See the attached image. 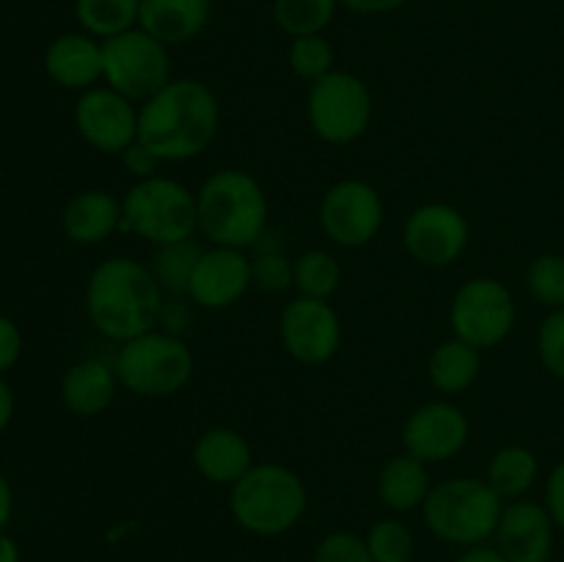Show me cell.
<instances>
[{
    "instance_id": "43",
    "label": "cell",
    "mask_w": 564,
    "mask_h": 562,
    "mask_svg": "<svg viewBox=\"0 0 564 562\" xmlns=\"http://www.w3.org/2000/svg\"><path fill=\"white\" fill-rule=\"evenodd\" d=\"M11 510H14V494H11L9 479L0 474V532H3L6 523H9Z\"/></svg>"
},
{
    "instance_id": "41",
    "label": "cell",
    "mask_w": 564,
    "mask_h": 562,
    "mask_svg": "<svg viewBox=\"0 0 564 562\" xmlns=\"http://www.w3.org/2000/svg\"><path fill=\"white\" fill-rule=\"evenodd\" d=\"M455 562H510L496 545H468Z\"/></svg>"
},
{
    "instance_id": "13",
    "label": "cell",
    "mask_w": 564,
    "mask_h": 562,
    "mask_svg": "<svg viewBox=\"0 0 564 562\" xmlns=\"http://www.w3.org/2000/svg\"><path fill=\"white\" fill-rule=\"evenodd\" d=\"M284 350L306 367L328 364L341 347V320L330 301L295 295L279 317Z\"/></svg>"
},
{
    "instance_id": "4",
    "label": "cell",
    "mask_w": 564,
    "mask_h": 562,
    "mask_svg": "<svg viewBox=\"0 0 564 562\" xmlns=\"http://www.w3.org/2000/svg\"><path fill=\"white\" fill-rule=\"evenodd\" d=\"M308 490L301 474L284 463H253L229 488V512L240 529L257 538L292 532L306 516Z\"/></svg>"
},
{
    "instance_id": "11",
    "label": "cell",
    "mask_w": 564,
    "mask_h": 562,
    "mask_svg": "<svg viewBox=\"0 0 564 562\" xmlns=\"http://www.w3.org/2000/svg\"><path fill=\"white\" fill-rule=\"evenodd\" d=\"M317 218L330 242L341 248H364L383 229L386 204L372 182L347 176L323 193Z\"/></svg>"
},
{
    "instance_id": "7",
    "label": "cell",
    "mask_w": 564,
    "mask_h": 562,
    "mask_svg": "<svg viewBox=\"0 0 564 562\" xmlns=\"http://www.w3.org/2000/svg\"><path fill=\"white\" fill-rule=\"evenodd\" d=\"M119 383L135 397H171L185 389L196 372V356L182 336L152 328L121 342L116 353Z\"/></svg>"
},
{
    "instance_id": "19",
    "label": "cell",
    "mask_w": 564,
    "mask_h": 562,
    "mask_svg": "<svg viewBox=\"0 0 564 562\" xmlns=\"http://www.w3.org/2000/svg\"><path fill=\"white\" fill-rule=\"evenodd\" d=\"M193 466L207 483L231 488L253 468V450L240 430L215 424L193 444Z\"/></svg>"
},
{
    "instance_id": "14",
    "label": "cell",
    "mask_w": 564,
    "mask_h": 562,
    "mask_svg": "<svg viewBox=\"0 0 564 562\" xmlns=\"http://www.w3.org/2000/svg\"><path fill=\"white\" fill-rule=\"evenodd\" d=\"M471 439L466 411L452 400H433L419 406L402 424V452L422 463H446L460 455Z\"/></svg>"
},
{
    "instance_id": "18",
    "label": "cell",
    "mask_w": 564,
    "mask_h": 562,
    "mask_svg": "<svg viewBox=\"0 0 564 562\" xmlns=\"http://www.w3.org/2000/svg\"><path fill=\"white\" fill-rule=\"evenodd\" d=\"M44 72L66 91H88L102 80V42L86 31L61 33L44 50Z\"/></svg>"
},
{
    "instance_id": "31",
    "label": "cell",
    "mask_w": 564,
    "mask_h": 562,
    "mask_svg": "<svg viewBox=\"0 0 564 562\" xmlns=\"http://www.w3.org/2000/svg\"><path fill=\"white\" fill-rule=\"evenodd\" d=\"M253 248H257V257H251V270L257 290L275 295V292L295 287V262H290V257H286L279 242H270L268 231Z\"/></svg>"
},
{
    "instance_id": "38",
    "label": "cell",
    "mask_w": 564,
    "mask_h": 562,
    "mask_svg": "<svg viewBox=\"0 0 564 562\" xmlns=\"http://www.w3.org/2000/svg\"><path fill=\"white\" fill-rule=\"evenodd\" d=\"M545 510L551 512L554 523L564 529V457L551 468L549 479H545Z\"/></svg>"
},
{
    "instance_id": "33",
    "label": "cell",
    "mask_w": 564,
    "mask_h": 562,
    "mask_svg": "<svg viewBox=\"0 0 564 562\" xmlns=\"http://www.w3.org/2000/svg\"><path fill=\"white\" fill-rule=\"evenodd\" d=\"M527 287L549 312L564 309V253H538L527 268Z\"/></svg>"
},
{
    "instance_id": "17",
    "label": "cell",
    "mask_w": 564,
    "mask_h": 562,
    "mask_svg": "<svg viewBox=\"0 0 564 562\" xmlns=\"http://www.w3.org/2000/svg\"><path fill=\"white\" fill-rule=\"evenodd\" d=\"M554 518L545 505L516 499L505 505L496 527V549L510 562H549L554 554Z\"/></svg>"
},
{
    "instance_id": "25",
    "label": "cell",
    "mask_w": 564,
    "mask_h": 562,
    "mask_svg": "<svg viewBox=\"0 0 564 562\" xmlns=\"http://www.w3.org/2000/svg\"><path fill=\"white\" fill-rule=\"evenodd\" d=\"M540 477V461L529 446L523 444H507L494 452L488 463V479L490 488L501 496V499H523L529 490L534 488Z\"/></svg>"
},
{
    "instance_id": "23",
    "label": "cell",
    "mask_w": 564,
    "mask_h": 562,
    "mask_svg": "<svg viewBox=\"0 0 564 562\" xmlns=\"http://www.w3.org/2000/svg\"><path fill=\"white\" fill-rule=\"evenodd\" d=\"M430 490H433V483H430L427 463L408 452L389 457L378 474V499L391 512L422 510Z\"/></svg>"
},
{
    "instance_id": "40",
    "label": "cell",
    "mask_w": 564,
    "mask_h": 562,
    "mask_svg": "<svg viewBox=\"0 0 564 562\" xmlns=\"http://www.w3.org/2000/svg\"><path fill=\"white\" fill-rule=\"evenodd\" d=\"M339 3L356 14H389V11L402 9L408 0H339Z\"/></svg>"
},
{
    "instance_id": "34",
    "label": "cell",
    "mask_w": 564,
    "mask_h": 562,
    "mask_svg": "<svg viewBox=\"0 0 564 562\" xmlns=\"http://www.w3.org/2000/svg\"><path fill=\"white\" fill-rule=\"evenodd\" d=\"M538 356L540 364L554 378L564 380V309L545 314L538 328Z\"/></svg>"
},
{
    "instance_id": "6",
    "label": "cell",
    "mask_w": 564,
    "mask_h": 562,
    "mask_svg": "<svg viewBox=\"0 0 564 562\" xmlns=\"http://www.w3.org/2000/svg\"><path fill=\"white\" fill-rule=\"evenodd\" d=\"M121 231L152 246L191 240L198 231L196 193L174 176L138 180L121 198Z\"/></svg>"
},
{
    "instance_id": "39",
    "label": "cell",
    "mask_w": 564,
    "mask_h": 562,
    "mask_svg": "<svg viewBox=\"0 0 564 562\" xmlns=\"http://www.w3.org/2000/svg\"><path fill=\"white\" fill-rule=\"evenodd\" d=\"M187 320H191L187 303L163 301V309H160V320H158V325H163V331L182 336V334H185V328H187Z\"/></svg>"
},
{
    "instance_id": "27",
    "label": "cell",
    "mask_w": 564,
    "mask_h": 562,
    "mask_svg": "<svg viewBox=\"0 0 564 562\" xmlns=\"http://www.w3.org/2000/svg\"><path fill=\"white\" fill-rule=\"evenodd\" d=\"M204 248L196 246V240H180V242H165V246H154L152 257V275L160 284L163 295L182 298L191 290L193 270H196L198 257Z\"/></svg>"
},
{
    "instance_id": "9",
    "label": "cell",
    "mask_w": 564,
    "mask_h": 562,
    "mask_svg": "<svg viewBox=\"0 0 564 562\" xmlns=\"http://www.w3.org/2000/svg\"><path fill=\"white\" fill-rule=\"evenodd\" d=\"M102 83L124 94L132 102H147L171 80L169 44L154 39L143 28L110 36L102 42Z\"/></svg>"
},
{
    "instance_id": "16",
    "label": "cell",
    "mask_w": 564,
    "mask_h": 562,
    "mask_svg": "<svg viewBox=\"0 0 564 562\" xmlns=\"http://www.w3.org/2000/svg\"><path fill=\"white\" fill-rule=\"evenodd\" d=\"M251 287V257L242 248L209 246L198 257L187 298L196 306L218 312V309H229L240 303Z\"/></svg>"
},
{
    "instance_id": "22",
    "label": "cell",
    "mask_w": 564,
    "mask_h": 562,
    "mask_svg": "<svg viewBox=\"0 0 564 562\" xmlns=\"http://www.w3.org/2000/svg\"><path fill=\"white\" fill-rule=\"evenodd\" d=\"M213 0H141L138 28L169 47L187 44L207 28Z\"/></svg>"
},
{
    "instance_id": "44",
    "label": "cell",
    "mask_w": 564,
    "mask_h": 562,
    "mask_svg": "<svg viewBox=\"0 0 564 562\" xmlns=\"http://www.w3.org/2000/svg\"><path fill=\"white\" fill-rule=\"evenodd\" d=\"M20 560H22V554H20V545H17V540L0 532V562H20Z\"/></svg>"
},
{
    "instance_id": "5",
    "label": "cell",
    "mask_w": 564,
    "mask_h": 562,
    "mask_svg": "<svg viewBox=\"0 0 564 562\" xmlns=\"http://www.w3.org/2000/svg\"><path fill=\"white\" fill-rule=\"evenodd\" d=\"M505 499L482 477H452L433 485L422 505L424 527L452 545H482L496 534Z\"/></svg>"
},
{
    "instance_id": "35",
    "label": "cell",
    "mask_w": 564,
    "mask_h": 562,
    "mask_svg": "<svg viewBox=\"0 0 564 562\" xmlns=\"http://www.w3.org/2000/svg\"><path fill=\"white\" fill-rule=\"evenodd\" d=\"M312 562H372V554L364 534L336 529L319 540Z\"/></svg>"
},
{
    "instance_id": "26",
    "label": "cell",
    "mask_w": 564,
    "mask_h": 562,
    "mask_svg": "<svg viewBox=\"0 0 564 562\" xmlns=\"http://www.w3.org/2000/svg\"><path fill=\"white\" fill-rule=\"evenodd\" d=\"M75 17L83 31L105 42L138 28L141 0H75Z\"/></svg>"
},
{
    "instance_id": "37",
    "label": "cell",
    "mask_w": 564,
    "mask_h": 562,
    "mask_svg": "<svg viewBox=\"0 0 564 562\" xmlns=\"http://www.w3.org/2000/svg\"><path fill=\"white\" fill-rule=\"evenodd\" d=\"M119 158H121V163H124L127 174H132L135 180H149V176L158 174L160 160L154 158V154L149 152L141 141H135L132 147H127Z\"/></svg>"
},
{
    "instance_id": "21",
    "label": "cell",
    "mask_w": 564,
    "mask_h": 562,
    "mask_svg": "<svg viewBox=\"0 0 564 562\" xmlns=\"http://www.w3.org/2000/svg\"><path fill=\"white\" fill-rule=\"evenodd\" d=\"M119 386L116 367L99 358H83L72 364L61 378V400L75 417L94 419L113 406Z\"/></svg>"
},
{
    "instance_id": "3",
    "label": "cell",
    "mask_w": 564,
    "mask_h": 562,
    "mask_svg": "<svg viewBox=\"0 0 564 562\" xmlns=\"http://www.w3.org/2000/svg\"><path fill=\"white\" fill-rule=\"evenodd\" d=\"M198 231L213 246L253 248L268 231V196L251 171L220 169L196 193Z\"/></svg>"
},
{
    "instance_id": "24",
    "label": "cell",
    "mask_w": 564,
    "mask_h": 562,
    "mask_svg": "<svg viewBox=\"0 0 564 562\" xmlns=\"http://www.w3.org/2000/svg\"><path fill=\"white\" fill-rule=\"evenodd\" d=\"M479 372H482V350L457 336L435 345L427 358L430 386L446 397H457L471 389L479 380Z\"/></svg>"
},
{
    "instance_id": "36",
    "label": "cell",
    "mask_w": 564,
    "mask_h": 562,
    "mask_svg": "<svg viewBox=\"0 0 564 562\" xmlns=\"http://www.w3.org/2000/svg\"><path fill=\"white\" fill-rule=\"evenodd\" d=\"M22 356V331L11 317L0 314V375L9 372Z\"/></svg>"
},
{
    "instance_id": "8",
    "label": "cell",
    "mask_w": 564,
    "mask_h": 562,
    "mask_svg": "<svg viewBox=\"0 0 564 562\" xmlns=\"http://www.w3.org/2000/svg\"><path fill=\"white\" fill-rule=\"evenodd\" d=\"M306 119L314 136L330 147L356 143L372 121V91L352 72H328L308 86Z\"/></svg>"
},
{
    "instance_id": "15",
    "label": "cell",
    "mask_w": 564,
    "mask_h": 562,
    "mask_svg": "<svg viewBox=\"0 0 564 562\" xmlns=\"http://www.w3.org/2000/svg\"><path fill=\"white\" fill-rule=\"evenodd\" d=\"M75 127L97 152L121 154L138 141V102L110 86H94L77 97Z\"/></svg>"
},
{
    "instance_id": "29",
    "label": "cell",
    "mask_w": 564,
    "mask_h": 562,
    "mask_svg": "<svg viewBox=\"0 0 564 562\" xmlns=\"http://www.w3.org/2000/svg\"><path fill=\"white\" fill-rule=\"evenodd\" d=\"M339 0H273V20L286 36L323 33L334 22Z\"/></svg>"
},
{
    "instance_id": "2",
    "label": "cell",
    "mask_w": 564,
    "mask_h": 562,
    "mask_svg": "<svg viewBox=\"0 0 564 562\" xmlns=\"http://www.w3.org/2000/svg\"><path fill=\"white\" fill-rule=\"evenodd\" d=\"M163 290L152 268L130 257H108L91 270L86 284V314L110 342H127L158 328Z\"/></svg>"
},
{
    "instance_id": "12",
    "label": "cell",
    "mask_w": 564,
    "mask_h": 562,
    "mask_svg": "<svg viewBox=\"0 0 564 562\" xmlns=\"http://www.w3.org/2000/svg\"><path fill=\"white\" fill-rule=\"evenodd\" d=\"M471 226L463 209L446 202L419 204L402 226V246L424 268H449L466 253Z\"/></svg>"
},
{
    "instance_id": "42",
    "label": "cell",
    "mask_w": 564,
    "mask_h": 562,
    "mask_svg": "<svg viewBox=\"0 0 564 562\" xmlns=\"http://www.w3.org/2000/svg\"><path fill=\"white\" fill-rule=\"evenodd\" d=\"M11 419H14V391H11V386L0 375V435L9 428Z\"/></svg>"
},
{
    "instance_id": "30",
    "label": "cell",
    "mask_w": 564,
    "mask_h": 562,
    "mask_svg": "<svg viewBox=\"0 0 564 562\" xmlns=\"http://www.w3.org/2000/svg\"><path fill=\"white\" fill-rule=\"evenodd\" d=\"M364 538H367L372 562H413L416 556L413 529L394 516L375 521Z\"/></svg>"
},
{
    "instance_id": "20",
    "label": "cell",
    "mask_w": 564,
    "mask_h": 562,
    "mask_svg": "<svg viewBox=\"0 0 564 562\" xmlns=\"http://www.w3.org/2000/svg\"><path fill=\"white\" fill-rule=\"evenodd\" d=\"M61 229L75 246H102L121 231V198L102 187L75 193L61 213Z\"/></svg>"
},
{
    "instance_id": "10",
    "label": "cell",
    "mask_w": 564,
    "mask_h": 562,
    "mask_svg": "<svg viewBox=\"0 0 564 562\" xmlns=\"http://www.w3.org/2000/svg\"><path fill=\"white\" fill-rule=\"evenodd\" d=\"M518 320L516 298L505 281L494 275L468 279L449 303L452 336L477 350H490L512 334Z\"/></svg>"
},
{
    "instance_id": "1",
    "label": "cell",
    "mask_w": 564,
    "mask_h": 562,
    "mask_svg": "<svg viewBox=\"0 0 564 562\" xmlns=\"http://www.w3.org/2000/svg\"><path fill=\"white\" fill-rule=\"evenodd\" d=\"M218 94L196 77H171L138 105V141L160 163H185L204 154L218 138Z\"/></svg>"
},
{
    "instance_id": "28",
    "label": "cell",
    "mask_w": 564,
    "mask_h": 562,
    "mask_svg": "<svg viewBox=\"0 0 564 562\" xmlns=\"http://www.w3.org/2000/svg\"><path fill=\"white\" fill-rule=\"evenodd\" d=\"M341 287V264L325 248H312L295 259V290L297 295L330 301Z\"/></svg>"
},
{
    "instance_id": "32",
    "label": "cell",
    "mask_w": 564,
    "mask_h": 562,
    "mask_svg": "<svg viewBox=\"0 0 564 562\" xmlns=\"http://www.w3.org/2000/svg\"><path fill=\"white\" fill-rule=\"evenodd\" d=\"M286 61H290L292 75L312 86L314 80H319V77H325L328 72H334V44H330L323 33L295 36L290 44V53H286Z\"/></svg>"
}]
</instances>
